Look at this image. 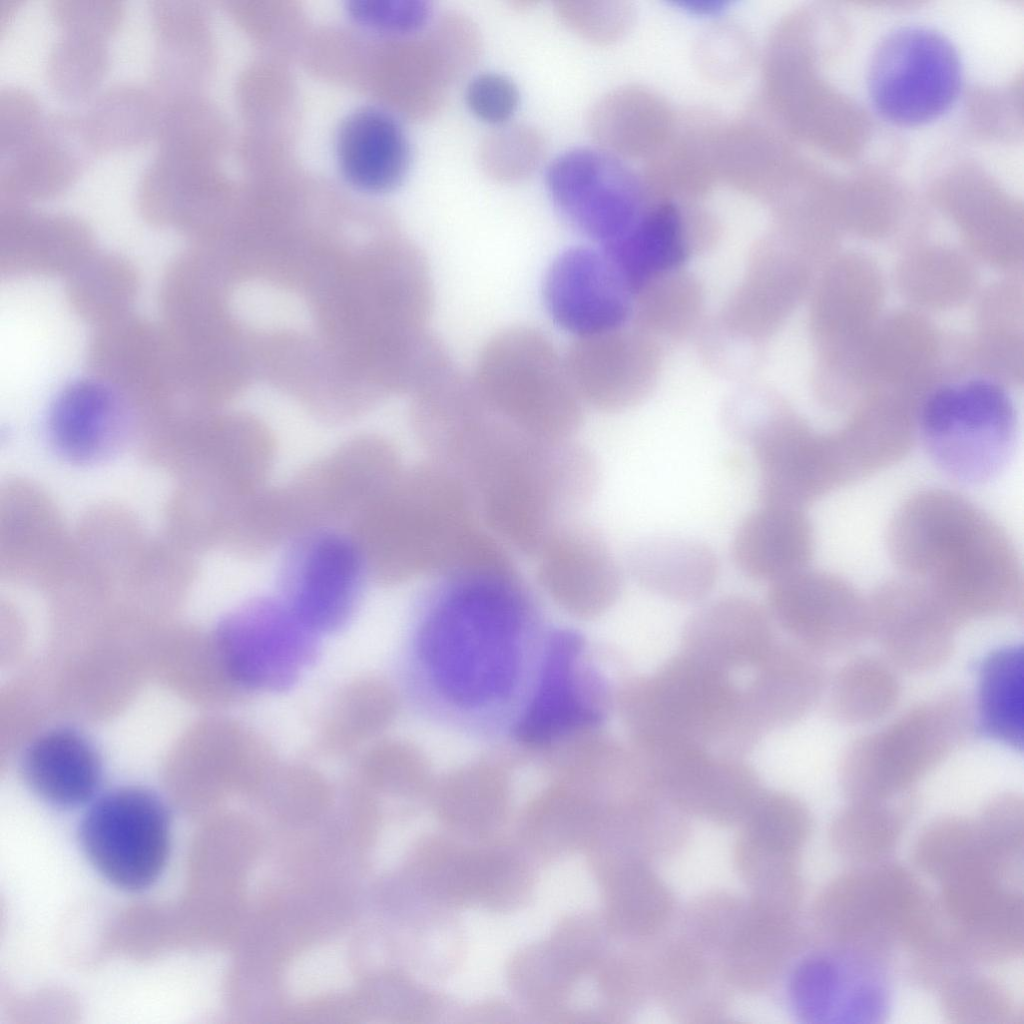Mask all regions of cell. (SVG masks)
<instances>
[{
    "instance_id": "obj_1",
    "label": "cell",
    "mask_w": 1024,
    "mask_h": 1024,
    "mask_svg": "<svg viewBox=\"0 0 1024 1024\" xmlns=\"http://www.w3.org/2000/svg\"><path fill=\"white\" fill-rule=\"evenodd\" d=\"M419 628V653L444 715L493 726L525 706L541 651L534 599L509 555L442 577ZM549 638V637H548ZM548 641V640H547ZM546 648V647H545ZM522 713V712H521ZM515 725V724H514Z\"/></svg>"
},
{
    "instance_id": "obj_2",
    "label": "cell",
    "mask_w": 1024,
    "mask_h": 1024,
    "mask_svg": "<svg viewBox=\"0 0 1024 1024\" xmlns=\"http://www.w3.org/2000/svg\"><path fill=\"white\" fill-rule=\"evenodd\" d=\"M900 576L925 585L961 626L1023 608V572L1000 524L962 494L928 488L908 497L886 533Z\"/></svg>"
},
{
    "instance_id": "obj_3",
    "label": "cell",
    "mask_w": 1024,
    "mask_h": 1024,
    "mask_svg": "<svg viewBox=\"0 0 1024 1024\" xmlns=\"http://www.w3.org/2000/svg\"><path fill=\"white\" fill-rule=\"evenodd\" d=\"M455 472L485 527L505 546L534 555L595 493V458L571 440L528 434L495 417L464 449Z\"/></svg>"
},
{
    "instance_id": "obj_4",
    "label": "cell",
    "mask_w": 1024,
    "mask_h": 1024,
    "mask_svg": "<svg viewBox=\"0 0 1024 1024\" xmlns=\"http://www.w3.org/2000/svg\"><path fill=\"white\" fill-rule=\"evenodd\" d=\"M351 530L369 576L388 584L444 577L497 543L463 479L432 459L402 468Z\"/></svg>"
},
{
    "instance_id": "obj_5",
    "label": "cell",
    "mask_w": 1024,
    "mask_h": 1024,
    "mask_svg": "<svg viewBox=\"0 0 1024 1024\" xmlns=\"http://www.w3.org/2000/svg\"><path fill=\"white\" fill-rule=\"evenodd\" d=\"M812 921L822 944L892 964L899 955L907 963L923 953L940 930L935 896L908 868L887 861L833 878L815 900Z\"/></svg>"
},
{
    "instance_id": "obj_6",
    "label": "cell",
    "mask_w": 1024,
    "mask_h": 1024,
    "mask_svg": "<svg viewBox=\"0 0 1024 1024\" xmlns=\"http://www.w3.org/2000/svg\"><path fill=\"white\" fill-rule=\"evenodd\" d=\"M618 702L632 742L683 740L733 755L756 741L732 675L685 651L624 683Z\"/></svg>"
},
{
    "instance_id": "obj_7",
    "label": "cell",
    "mask_w": 1024,
    "mask_h": 1024,
    "mask_svg": "<svg viewBox=\"0 0 1024 1024\" xmlns=\"http://www.w3.org/2000/svg\"><path fill=\"white\" fill-rule=\"evenodd\" d=\"M974 726L967 695L950 689L923 700L844 750L839 782L848 800H887L911 792L968 739Z\"/></svg>"
},
{
    "instance_id": "obj_8",
    "label": "cell",
    "mask_w": 1024,
    "mask_h": 1024,
    "mask_svg": "<svg viewBox=\"0 0 1024 1024\" xmlns=\"http://www.w3.org/2000/svg\"><path fill=\"white\" fill-rule=\"evenodd\" d=\"M473 380L499 417L528 434L569 440L580 425L582 400L565 360L536 329L514 327L495 335L479 356Z\"/></svg>"
},
{
    "instance_id": "obj_9",
    "label": "cell",
    "mask_w": 1024,
    "mask_h": 1024,
    "mask_svg": "<svg viewBox=\"0 0 1024 1024\" xmlns=\"http://www.w3.org/2000/svg\"><path fill=\"white\" fill-rule=\"evenodd\" d=\"M917 439L931 463L966 486L986 484L1011 463L1018 442V417L1006 390L972 379L931 392L916 415Z\"/></svg>"
},
{
    "instance_id": "obj_10",
    "label": "cell",
    "mask_w": 1024,
    "mask_h": 1024,
    "mask_svg": "<svg viewBox=\"0 0 1024 1024\" xmlns=\"http://www.w3.org/2000/svg\"><path fill=\"white\" fill-rule=\"evenodd\" d=\"M963 84L957 47L941 31L920 24L899 26L883 36L866 71L875 112L901 128L940 119L958 101Z\"/></svg>"
},
{
    "instance_id": "obj_11",
    "label": "cell",
    "mask_w": 1024,
    "mask_h": 1024,
    "mask_svg": "<svg viewBox=\"0 0 1024 1024\" xmlns=\"http://www.w3.org/2000/svg\"><path fill=\"white\" fill-rule=\"evenodd\" d=\"M78 835L85 856L104 879L119 889L139 892L153 885L166 867L171 817L154 792L122 787L93 802Z\"/></svg>"
},
{
    "instance_id": "obj_12",
    "label": "cell",
    "mask_w": 1024,
    "mask_h": 1024,
    "mask_svg": "<svg viewBox=\"0 0 1024 1024\" xmlns=\"http://www.w3.org/2000/svg\"><path fill=\"white\" fill-rule=\"evenodd\" d=\"M631 749L655 790L683 813L741 821L762 792L754 770L734 755L683 740L632 742Z\"/></svg>"
},
{
    "instance_id": "obj_13",
    "label": "cell",
    "mask_w": 1024,
    "mask_h": 1024,
    "mask_svg": "<svg viewBox=\"0 0 1024 1024\" xmlns=\"http://www.w3.org/2000/svg\"><path fill=\"white\" fill-rule=\"evenodd\" d=\"M935 899L960 963L1000 964L1022 955V882L994 872H974L940 883Z\"/></svg>"
},
{
    "instance_id": "obj_14",
    "label": "cell",
    "mask_w": 1024,
    "mask_h": 1024,
    "mask_svg": "<svg viewBox=\"0 0 1024 1024\" xmlns=\"http://www.w3.org/2000/svg\"><path fill=\"white\" fill-rule=\"evenodd\" d=\"M750 448L763 504L805 509L859 480L838 433L814 432L789 411Z\"/></svg>"
},
{
    "instance_id": "obj_15",
    "label": "cell",
    "mask_w": 1024,
    "mask_h": 1024,
    "mask_svg": "<svg viewBox=\"0 0 1024 1024\" xmlns=\"http://www.w3.org/2000/svg\"><path fill=\"white\" fill-rule=\"evenodd\" d=\"M767 602L772 620L820 658L851 652L869 637L867 597L832 572L790 574L770 584Z\"/></svg>"
},
{
    "instance_id": "obj_16",
    "label": "cell",
    "mask_w": 1024,
    "mask_h": 1024,
    "mask_svg": "<svg viewBox=\"0 0 1024 1024\" xmlns=\"http://www.w3.org/2000/svg\"><path fill=\"white\" fill-rule=\"evenodd\" d=\"M581 638L569 631L550 634L526 705L514 727L518 739L535 746L599 725L610 690L601 674L582 663Z\"/></svg>"
},
{
    "instance_id": "obj_17",
    "label": "cell",
    "mask_w": 1024,
    "mask_h": 1024,
    "mask_svg": "<svg viewBox=\"0 0 1024 1024\" xmlns=\"http://www.w3.org/2000/svg\"><path fill=\"white\" fill-rule=\"evenodd\" d=\"M401 470L389 444L368 440L340 447L288 485L303 530L351 529Z\"/></svg>"
},
{
    "instance_id": "obj_18",
    "label": "cell",
    "mask_w": 1024,
    "mask_h": 1024,
    "mask_svg": "<svg viewBox=\"0 0 1024 1024\" xmlns=\"http://www.w3.org/2000/svg\"><path fill=\"white\" fill-rule=\"evenodd\" d=\"M546 188L570 225L605 246L642 215L640 181L619 158L598 148H575L555 158Z\"/></svg>"
},
{
    "instance_id": "obj_19",
    "label": "cell",
    "mask_w": 1024,
    "mask_h": 1024,
    "mask_svg": "<svg viewBox=\"0 0 1024 1024\" xmlns=\"http://www.w3.org/2000/svg\"><path fill=\"white\" fill-rule=\"evenodd\" d=\"M888 961L841 946L822 944L795 968L790 993L807 1022L879 1023L891 1002Z\"/></svg>"
},
{
    "instance_id": "obj_20",
    "label": "cell",
    "mask_w": 1024,
    "mask_h": 1024,
    "mask_svg": "<svg viewBox=\"0 0 1024 1024\" xmlns=\"http://www.w3.org/2000/svg\"><path fill=\"white\" fill-rule=\"evenodd\" d=\"M369 576L351 534L319 530L294 539L282 584L298 621L310 629H331L351 613Z\"/></svg>"
},
{
    "instance_id": "obj_21",
    "label": "cell",
    "mask_w": 1024,
    "mask_h": 1024,
    "mask_svg": "<svg viewBox=\"0 0 1024 1024\" xmlns=\"http://www.w3.org/2000/svg\"><path fill=\"white\" fill-rule=\"evenodd\" d=\"M869 636L898 671L923 673L946 663L960 627L922 583L901 576L867 597Z\"/></svg>"
},
{
    "instance_id": "obj_22",
    "label": "cell",
    "mask_w": 1024,
    "mask_h": 1024,
    "mask_svg": "<svg viewBox=\"0 0 1024 1024\" xmlns=\"http://www.w3.org/2000/svg\"><path fill=\"white\" fill-rule=\"evenodd\" d=\"M534 555L540 585L573 615H600L620 594L619 565L603 537L591 527L568 521L550 534Z\"/></svg>"
},
{
    "instance_id": "obj_23",
    "label": "cell",
    "mask_w": 1024,
    "mask_h": 1024,
    "mask_svg": "<svg viewBox=\"0 0 1024 1024\" xmlns=\"http://www.w3.org/2000/svg\"><path fill=\"white\" fill-rule=\"evenodd\" d=\"M630 293L607 255L585 247L560 255L544 284L551 317L578 337L619 330L629 316Z\"/></svg>"
},
{
    "instance_id": "obj_24",
    "label": "cell",
    "mask_w": 1024,
    "mask_h": 1024,
    "mask_svg": "<svg viewBox=\"0 0 1024 1024\" xmlns=\"http://www.w3.org/2000/svg\"><path fill=\"white\" fill-rule=\"evenodd\" d=\"M123 401L108 386L80 380L53 401L47 432L56 453L75 464H95L117 453L132 433Z\"/></svg>"
},
{
    "instance_id": "obj_25",
    "label": "cell",
    "mask_w": 1024,
    "mask_h": 1024,
    "mask_svg": "<svg viewBox=\"0 0 1024 1024\" xmlns=\"http://www.w3.org/2000/svg\"><path fill=\"white\" fill-rule=\"evenodd\" d=\"M90 154L80 116L44 117L27 139L1 155L2 200L20 203L60 193L77 177Z\"/></svg>"
},
{
    "instance_id": "obj_26",
    "label": "cell",
    "mask_w": 1024,
    "mask_h": 1024,
    "mask_svg": "<svg viewBox=\"0 0 1024 1024\" xmlns=\"http://www.w3.org/2000/svg\"><path fill=\"white\" fill-rule=\"evenodd\" d=\"M821 658L794 641L777 640L742 688L743 709L758 734L806 716L824 696Z\"/></svg>"
},
{
    "instance_id": "obj_27",
    "label": "cell",
    "mask_w": 1024,
    "mask_h": 1024,
    "mask_svg": "<svg viewBox=\"0 0 1024 1024\" xmlns=\"http://www.w3.org/2000/svg\"><path fill=\"white\" fill-rule=\"evenodd\" d=\"M683 640L685 652L731 675L755 668L777 642L768 610L743 596L701 607L686 623Z\"/></svg>"
},
{
    "instance_id": "obj_28",
    "label": "cell",
    "mask_w": 1024,
    "mask_h": 1024,
    "mask_svg": "<svg viewBox=\"0 0 1024 1024\" xmlns=\"http://www.w3.org/2000/svg\"><path fill=\"white\" fill-rule=\"evenodd\" d=\"M640 341L619 330L578 337L564 358L571 382L582 400L608 411L621 410L640 401L648 388Z\"/></svg>"
},
{
    "instance_id": "obj_29",
    "label": "cell",
    "mask_w": 1024,
    "mask_h": 1024,
    "mask_svg": "<svg viewBox=\"0 0 1024 1024\" xmlns=\"http://www.w3.org/2000/svg\"><path fill=\"white\" fill-rule=\"evenodd\" d=\"M814 544L804 509L763 504L739 524L731 553L745 576L771 584L807 568Z\"/></svg>"
},
{
    "instance_id": "obj_30",
    "label": "cell",
    "mask_w": 1024,
    "mask_h": 1024,
    "mask_svg": "<svg viewBox=\"0 0 1024 1024\" xmlns=\"http://www.w3.org/2000/svg\"><path fill=\"white\" fill-rule=\"evenodd\" d=\"M343 177L369 193L393 190L406 176L410 147L399 122L378 108H361L340 125L335 142Z\"/></svg>"
},
{
    "instance_id": "obj_31",
    "label": "cell",
    "mask_w": 1024,
    "mask_h": 1024,
    "mask_svg": "<svg viewBox=\"0 0 1024 1024\" xmlns=\"http://www.w3.org/2000/svg\"><path fill=\"white\" fill-rule=\"evenodd\" d=\"M1 513V553L8 575L24 580H55L64 553L62 524L53 505L38 490H8Z\"/></svg>"
},
{
    "instance_id": "obj_32",
    "label": "cell",
    "mask_w": 1024,
    "mask_h": 1024,
    "mask_svg": "<svg viewBox=\"0 0 1024 1024\" xmlns=\"http://www.w3.org/2000/svg\"><path fill=\"white\" fill-rule=\"evenodd\" d=\"M24 778L46 803L73 808L93 798L102 777L93 744L73 729L57 728L38 736L22 761Z\"/></svg>"
},
{
    "instance_id": "obj_33",
    "label": "cell",
    "mask_w": 1024,
    "mask_h": 1024,
    "mask_svg": "<svg viewBox=\"0 0 1024 1024\" xmlns=\"http://www.w3.org/2000/svg\"><path fill=\"white\" fill-rule=\"evenodd\" d=\"M627 565L644 589L680 603L705 598L719 575L718 559L709 546L677 536L641 539L630 549Z\"/></svg>"
},
{
    "instance_id": "obj_34",
    "label": "cell",
    "mask_w": 1024,
    "mask_h": 1024,
    "mask_svg": "<svg viewBox=\"0 0 1024 1024\" xmlns=\"http://www.w3.org/2000/svg\"><path fill=\"white\" fill-rule=\"evenodd\" d=\"M915 809L911 792L887 800H849L831 821L830 843L839 856L854 864L886 861Z\"/></svg>"
},
{
    "instance_id": "obj_35",
    "label": "cell",
    "mask_w": 1024,
    "mask_h": 1024,
    "mask_svg": "<svg viewBox=\"0 0 1024 1024\" xmlns=\"http://www.w3.org/2000/svg\"><path fill=\"white\" fill-rule=\"evenodd\" d=\"M162 102L150 87L121 82L109 86L81 116L92 154L129 148L155 136Z\"/></svg>"
},
{
    "instance_id": "obj_36",
    "label": "cell",
    "mask_w": 1024,
    "mask_h": 1024,
    "mask_svg": "<svg viewBox=\"0 0 1024 1024\" xmlns=\"http://www.w3.org/2000/svg\"><path fill=\"white\" fill-rule=\"evenodd\" d=\"M901 695L898 670L883 656L859 654L827 679L829 715L845 725H866L889 715Z\"/></svg>"
},
{
    "instance_id": "obj_37",
    "label": "cell",
    "mask_w": 1024,
    "mask_h": 1024,
    "mask_svg": "<svg viewBox=\"0 0 1024 1024\" xmlns=\"http://www.w3.org/2000/svg\"><path fill=\"white\" fill-rule=\"evenodd\" d=\"M1023 650L1011 645L982 661L973 708L980 733L1006 746L1023 747Z\"/></svg>"
},
{
    "instance_id": "obj_38",
    "label": "cell",
    "mask_w": 1024,
    "mask_h": 1024,
    "mask_svg": "<svg viewBox=\"0 0 1024 1024\" xmlns=\"http://www.w3.org/2000/svg\"><path fill=\"white\" fill-rule=\"evenodd\" d=\"M156 34L154 83L159 96L193 92L203 31L202 12L190 0L152 2Z\"/></svg>"
},
{
    "instance_id": "obj_39",
    "label": "cell",
    "mask_w": 1024,
    "mask_h": 1024,
    "mask_svg": "<svg viewBox=\"0 0 1024 1024\" xmlns=\"http://www.w3.org/2000/svg\"><path fill=\"white\" fill-rule=\"evenodd\" d=\"M398 699L378 678H362L341 690L323 724L321 741L332 753H345L381 734L394 720Z\"/></svg>"
},
{
    "instance_id": "obj_40",
    "label": "cell",
    "mask_w": 1024,
    "mask_h": 1024,
    "mask_svg": "<svg viewBox=\"0 0 1024 1024\" xmlns=\"http://www.w3.org/2000/svg\"><path fill=\"white\" fill-rule=\"evenodd\" d=\"M972 968L951 973L936 988L945 1018L955 1024L1021 1023V1011L1008 990Z\"/></svg>"
},
{
    "instance_id": "obj_41",
    "label": "cell",
    "mask_w": 1024,
    "mask_h": 1024,
    "mask_svg": "<svg viewBox=\"0 0 1024 1024\" xmlns=\"http://www.w3.org/2000/svg\"><path fill=\"white\" fill-rule=\"evenodd\" d=\"M741 821L742 837L793 856L799 855L812 830L808 808L784 792H761Z\"/></svg>"
},
{
    "instance_id": "obj_42",
    "label": "cell",
    "mask_w": 1024,
    "mask_h": 1024,
    "mask_svg": "<svg viewBox=\"0 0 1024 1024\" xmlns=\"http://www.w3.org/2000/svg\"><path fill=\"white\" fill-rule=\"evenodd\" d=\"M614 910L622 929L640 937L654 934L672 910L671 896L642 859H630L615 879Z\"/></svg>"
},
{
    "instance_id": "obj_43",
    "label": "cell",
    "mask_w": 1024,
    "mask_h": 1024,
    "mask_svg": "<svg viewBox=\"0 0 1024 1024\" xmlns=\"http://www.w3.org/2000/svg\"><path fill=\"white\" fill-rule=\"evenodd\" d=\"M546 140L540 130L528 124L495 127L482 139L478 161L492 181L515 184L531 177L542 164Z\"/></svg>"
},
{
    "instance_id": "obj_44",
    "label": "cell",
    "mask_w": 1024,
    "mask_h": 1024,
    "mask_svg": "<svg viewBox=\"0 0 1024 1024\" xmlns=\"http://www.w3.org/2000/svg\"><path fill=\"white\" fill-rule=\"evenodd\" d=\"M50 49L47 80L59 96L69 100L87 98L108 65L102 38L62 31Z\"/></svg>"
},
{
    "instance_id": "obj_45",
    "label": "cell",
    "mask_w": 1024,
    "mask_h": 1024,
    "mask_svg": "<svg viewBox=\"0 0 1024 1024\" xmlns=\"http://www.w3.org/2000/svg\"><path fill=\"white\" fill-rule=\"evenodd\" d=\"M358 776L371 788L405 793L423 784L427 770L422 756L410 745L396 740H381L361 756Z\"/></svg>"
},
{
    "instance_id": "obj_46",
    "label": "cell",
    "mask_w": 1024,
    "mask_h": 1024,
    "mask_svg": "<svg viewBox=\"0 0 1024 1024\" xmlns=\"http://www.w3.org/2000/svg\"><path fill=\"white\" fill-rule=\"evenodd\" d=\"M555 12L570 31L593 44L615 41L628 22V11L619 2L563 0L555 3Z\"/></svg>"
},
{
    "instance_id": "obj_47",
    "label": "cell",
    "mask_w": 1024,
    "mask_h": 1024,
    "mask_svg": "<svg viewBox=\"0 0 1024 1024\" xmlns=\"http://www.w3.org/2000/svg\"><path fill=\"white\" fill-rule=\"evenodd\" d=\"M516 84L507 76L486 72L473 77L465 90V102L480 121L499 127L508 124L519 105Z\"/></svg>"
},
{
    "instance_id": "obj_48",
    "label": "cell",
    "mask_w": 1024,
    "mask_h": 1024,
    "mask_svg": "<svg viewBox=\"0 0 1024 1024\" xmlns=\"http://www.w3.org/2000/svg\"><path fill=\"white\" fill-rule=\"evenodd\" d=\"M49 9L62 31L102 39L118 27L124 10L118 0H53Z\"/></svg>"
},
{
    "instance_id": "obj_49",
    "label": "cell",
    "mask_w": 1024,
    "mask_h": 1024,
    "mask_svg": "<svg viewBox=\"0 0 1024 1024\" xmlns=\"http://www.w3.org/2000/svg\"><path fill=\"white\" fill-rule=\"evenodd\" d=\"M349 11L365 26L399 34L422 29L431 14L429 4L421 0H355Z\"/></svg>"
},
{
    "instance_id": "obj_50",
    "label": "cell",
    "mask_w": 1024,
    "mask_h": 1024,
    "mask_svg": "<svg viewBox=\"0 0 1024 1024\" xmlns=\"http://www.w3.org/2000/svg\"><path fill=\"white\" fill-rule=\"evenodd\" d=\"M344 953L325 947L308 954L291 971V986L298 994H314L339 989L349 982Z\"/></svg>"
}]
</instances>
